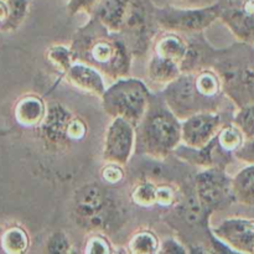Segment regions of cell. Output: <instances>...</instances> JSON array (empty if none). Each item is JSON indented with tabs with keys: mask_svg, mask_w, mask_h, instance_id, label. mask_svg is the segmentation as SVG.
<instances>
[{
	"mask_svg": "<svg viewBox=\"0 0 254 254\" xmlns=\"http://www.w3.org/2000/svg\"><path fill=\"white\" fill-rule=\"evenodd\" d=\"M69 47L76 61L98 69L104 78L117 81L130 76L133 55L123 37L109 31L94 17L72 35Z\"/></svg>",
	"mask_w": 254,
	"mask_h": 254,
	"instance_id": "obj_1",
	"label": "cell"
},
{
	"mask_svg": "<svg viewBox=\"0 0 254 254\" xmlns=\"http://www.w3.org/2000/svg\"><path fill=\"white\" fill-rule=\"evenodd\" d=\"M153 0H101L88 16L121 35L133 57H144L160 31Z\"/></svg>",
	"mask_w": 254,
	"mask_h": 254,
	"instance_id": "obj_2",
	"label": "cell"
},
{
	"mask_svg": "<svg viewBox=\"0 0 254 254\" xmlns=\"http://www.w3.org/2000/svg\"><path fill=\"white\" fill-rule=\"evenodd\" d=\"M181 144V121L171 112L161 93H151L148 109L135 127V154L155 161L173 155Z\"/></svg>",
	"mask_w": 254,
	"mask_h": 254,
	"instance_id": "obj_3",
	"label": "cell"
},
{
	"mask_svg": "<svg viewBox=\"0 0 254 254\" xmlns=\"http://www.w3.org/2000/svg\"><path fill=\"white\" fill-rule=\"evenodd\" d=\"M211 68L217 73L223 93L235 108L254 103V45L237 41L216 49Z\"/></svg>",
	"mask_w": 254,
	"mask_h": 254,
	"instance_id": "obj_4",
	"label": "cell"
},
{
	"mask_svg": "<svg viewBox=\"0 0 254 254\" xmlns=\"http://www.w3.org/2000/svg\"><path fill=\"white\" fill-rule=\"evenodd\" d=\"M150 97L145 82L129 76L114 81L99 99L107 116L123 118L136 127L148 109Z\"/></svg>",
	"mask_w": 254,
	"mask_h": 254,
	"instance_id": "obj_5",
	"label": "cell"
},
{
	"mask_svg": "<svg viewBox=\"0 0 254 254\" xmlns=\"http://www.w3.org/2000/svg\"><path fill=\"white\" fill-rule=\"evenodd\" d=\"M155 19L160 30L183 35L203 32L220 19L217 2L208 6H156Z\"/></svg>",
	"mask_w": 254,
	"mask_h": 254,
	"instance_id": "obj_6",
	"label": "cell"
},
{
	"mask_svg": "<svg viewBox=\"0 0 254 254\" xmlns=\"http://www.w3.org/2000/svg\"><path fill=\"white\" fill-rule=\"evenodd\" d=\"M160 93L171 112L180 121H185L198 112H222L223 109L198 92L195 83V72H183L178 78L164 87Z\"/></svg>",
	"mask_w": 254,
	"mask_h": 254,
	"instance_id": "obj_7",
	"label": "cell"
},
{
	"mask_svg": "<svg viewBox=\"0 0 254 254\" xmlns=\"http://www.w3.org/2000/svg\"><path fill=\"white\" fill-rule=\"evenodd\" d=\"M113 202L106 191L97 184L78 189L73 198V215L81 227L91 232L106 231L113 217Z\"/></svg>",
	"mask_w": 254,
	"mask_h": 254,
	"instance_id": "obj_8",
	"label": "cell"
},
{
	"mask_svg": "<svg viewBox=\"0 0 254 254\" xmlns=\"http://www.w3.org/2000/svg\"><path fill=\"white\" fill-rule=\"evenodd\" d=\"M193 190L203 210L212 216L216 211L232 205L235 201L232 176L223 168L202 169L193 176Z\"/></svg>",
	"mask_w": 254,
	"mask_h": 254,
	"instance_id": "obj_9",
	"label": "cell"
},
{
	"mask_svg": "<svg viewBox=\"0 0 254 254\" xmlns=\"http://www.w3.org/2000/svg\"><path fill=\"white\" fill-rule=\"evenodd\" d=\"M135 154V126L123 118H113L107 127L103 141L104 163L126 166Z\"/></svg>",
	"mask_w": 254,
	"mask_h": 254,
	"instance_id": "obj_10",
	"label": "cell"
},
{
	"mask_svg": "<svg viewBox=\"0 0 254 254\" xmlns=\"http://www.w3.org/2000/svg\"><path fill=\"white\" fill-rule=\"evenodd\" d=\"M231 119L225 118V112H198L181 121V144L193 149L207 145L216 135L223 123Z\"/></svg>",
	"mask_w": 254,
	"mask_h": 254,
	"instance_id": "obj_11",
	"label": "cell"
},
{
	"mask_svg": "<svg viewBox=\"0 0 254 254\" xmlns=\"http://www.w3.org/2000/svg\"><path fill=\"white\" fill-rule=\"evenodd\" d=\"M220 21L237 41L254 45V0H217Z\"/></svg>",
	"mask_w": 254,
	"mask_h": 254,
	"instance_id": "obj_12",
	"label": "cell"
},
{
	"mask_svg": "<svg viewBox=\"0 0 254 254\" xmlns=\"http://www.w3.org/2000/svg\"><path fill=\"white\" fill-rule=\"evenodd\" d=\"M216 238L225 243L235 253H254V220L231 217L211 228Z\"/></svg>",
	"mask_w": 254,
	"mask_h": 254,
	"instance_id": "obj_13",
	"label": "cell"
},
{
	"mask_svg": "<svg viewBox=\"0 0 254 254\" xmlns=\"http://www.w3.org/2000/svg\"><path fill=\"white\" fill-rule=\"evenodd\" d=\"M74 114L59 102L47 104L44 121L37 127V131L46 146L59 148L68 143V126Z\"/></svg>",
	"mask_w": 254,
	"mask_h": 254,
	"instance_id": "obj_14",
	"label": "cell"
},
{
	"mask_svg": "<svg viewBox=\"0 0 254 254\" xmlns=\"http://www.w3.org/2000/svg\"><path fill=\"white\" fill-rule=\"evenodd\" d=\"M176 158L181 159L185 163L191 164L193 166H200L201 169L208 168H223L226 169L227 165L232 163L235 155L223 150L217 143L215 138L210 141L206 146L201 149L189 148V146L180 144L174 151Z\"/></svg>",
	"mask_w": 254,
	"mask_h": 254,
	"instance_id": "obj_15",
	"label": "cell"
},
{
	"mask_svg": "<svg viewBox=\"0 0 254 254\" xmlns=\"http://www.w3.org/2000/svg\"><path fill=\"white\" fill-rule=\"evenodd\" d=\"M64 77L76 89L98 98L103 96L107 88L103 74L81 61H74Z\"/></svg>",
	"mask_w": 254,
	"mask_h": 254,
	"instance_id": "obj_16",
	"label": "cell"
},
{
	"mask_svg": "<svg viewBox=\"0 0 254 254\" xmlns=\"http://www.w3.org/2000/svg\"><path fill=\"white\" fill-rule=\"evenodd\" d=\"M189 41V50L185 60L181 64L183 72H196L211 67L216 47L206 40L203 32L186 35Z\"/></svg>",
	"mask_w": 254,
	"mask_h": 254,
	"instance_id": "obj_17",
	"label": "cell"
},
{
	"mask_svg": "<svg viewBox=\"0 0 254 254\" xmlns=\"http://www.w3.org/2000/svg\"><path fill=\"white\" fill-rule=\"evenodd\" d=\"M188 50L189 41L186 35L160 30L154 37L150 51L151 54L178 62L181 66L188 54Z\"/></svg>",
	"mask_w": 254,
	"mask_h": 254,
	"instance_id": "obj_18",
	"label": "cell"
},
{
	"mask_svg": "<svg viewBox=\"0 0 254 254\" xmlns=\"http://www.w3.org/2000/svg\"><path fill=\"white\" fill-rule=\"evenodd\" d=\"M47 104L42 97L30 93L22 96L16 102L14 108V117L16 123L24 128H37L45 118Z\"/></svg>",
	"mask_w": 254,
	"mask_h": 254,
	"instance_id": "obj_19",
	"label": "cell"
},
{
	"mask_svg": "<svg viewBox=\"0 0 254 254\" xmlns=\"http://www.w3.org/2000/svg\"><path fill=\"white\" fill-rule=\"evenodd\" d=\"M181 73H183V69L178 62L164 59L158 55H150L148 67H146V76L150 83L164 88L170 82L178 78Z\"/></svg>",
	"mask_w": 254,
	"mask_h": 254,
	"instance_id": "obj_20",
	"label": "cell"
},
{
	"mask_svg": "<svg viewBox=\"0 0 254 254\" xmlns=\"http://www.w3.org/2000/svg\"><path fill=\"white\" fill-rule=\"evenodd\" d=\"M232 190L236 202L254 207V164H246L232 176Z\"/></svg>",
	"mask_w": 254,
	"mask_h": 254,
	"instance_id": "obj_21",
	"label": "cell"
},
{
	"mask_svg": "<svg viewBox=\"0 0 254 254\" xmlns=\"http://www.w3.org/2000/svg\"><path fill=\"white\" fill-rule=\"evenodd\" d=\"M2 251L7 254L26 253L30 247V237L21 226H11L6 228L0 238Z\"/></svg>",
	"mask_w": 254,
	"mask_h": 254,
	"instance_id": "obj_22",
	"label": "cell"
},
{
	"mask_svg": "<svg viewBox=\"0 0 254 254\" xmlns=\"http://www.w3.org/2000/svg\"><path fill=\"white\" fill-rule=\"evenodd\" d=\"M160 250V240L150 230H140L130 236L127 252L131 254H156Z\"/></svg>",
	"mask_w": 254,
	"mask_h": 254,
	"instance_id": "obj_23",
	"label": "cell"
},
{
	"mask_svg": "<svg viewBox=\"0 0 254 254\" xmlns=\"http://www.w3.org/2000/svg\"><path fill=\"white\" fill-rule=\"evenodd\" d=\"M7 16L0 25V32H11L19 29L26 19L30 10V0H5Z\"/></svg>",
	"mask_w": 254,
	"mask_h": 254,
	"instance_id": "obj_24",
	"label": "cell"
},
{
	"mask_svg": "<svg viewBox=\"0 0 254 254\" xmlns=\"http://www.w3.org/2000/svg\"><path fill=\"white\" fill-rule=\"evenodd\" d=\"M216 139H217L218 145L223 150L230 154H233V155H235L236 151L242 146V144L246 140L242 131L240 130V128L232 121H227L223 123V126L221 127L217 135H216Z\"/></svg>",
	"mask_w": 254,
	"mask_h": 254,
	"instance_id": "obj_25",
	"label": "cell"
},
{
	"mask_svg": "<svg viewBox=\"0 0 254 254\" xmlns=\"http://www.w3.org/2000/svg\"><path fill=\"white\" fill-rule=\"evenodd\" d=\"M46 60L52 67L57 69L62 76H64L69 67L72 66L74 60L69 45H54L46 50Z\"/></svg>",
	"mask_w": 254,
	"mask_h": 254,
	"instance_id": "obj_26",
	"label": "cell"
},
{
	"mask_svg": "<svg viewBox=\"0 0 254 254\" xmlns=\"http://www.w3.org/2000/svg\"><path fill=\"white\" fill-rule=\"evenodd\" d=\"M156 189H158V184L153 183V181H140L131 190V202L143 208L154 207L156 206Z\"/></svg>",
	"mask_w": 254,
	"mask_h": 254,
	"instance_id": "obj_27",
	"label": "cell"
},
{
	"mask_svg": "<svg viewBox=\"0 0 254 254\" xmlns=\"http://www.w3.org/2000/svg\"><path fill=\"white\" fill-rule=\"evenodd\" d=\"M231 121L240 128L246 139L254 136V103L236 108Z\"/></svg>",
	"mask_w": 254,
	"mask_h": 254,
	"instance_id": "obj_28",
	"label": "cell"
},
{
	"mask_svg": "<svg viewBox=\"0 0 254 254\" xmlns=\"http://www.w3.org/2000/svg\"><path fill=\"white\" fill-rule=\"evenodd\" d=\"M84 253L86 254H109L116 253L111 241L103 232H91L84 242Z\"/></svg>",
	"mask_w": 254,
	"mask_h": 254,
	"instance_id": "obj_29",
	"label": "cell"
},
{
	"mask_svg": "<svg viewBox=\"0 0 254 254\" xmlns=\"http://www.w3.org/2000/svg\"><path fill=\"white\" fill-rule=\"evenodd\" d=\"M72 245L68 236L62 231H56L47 240L45 246V253L50 254H68L72 252Z\"/></svg>",
	"mask_w": 254,
	"mask_h": 254,
	"instance_id": "obj_30",
	"label": "cell"
},
{
	"mask_svg": "<svg viewBox=\"0 0 254 254\" xmlns=\"http://www.w3.org/2000/svg\"><path fill=\"white\" fill-rule=\"evenodd\" d=\"M126 176L123 166L114 163H106L101 169V178L107 185H117L121 183Z\"/></svg>",
	"mask_w": 254,
	"mask_h": 254,
	"instance_id": "obj_31",
	"label": "cell"
},
{
	"mask_svg": "<svg viewBox=\"0 0 254 254\" xmlns=\"http://www.w3.org/2000/svg\"><path fill=\"white\" fill-rule=\"evenodd\" d=\"M99 1L101 0H68L67 1V12L72 16L82 14V12L89 15Z\"/></svg>",
	"mask_w": 254,
	"mask_h": 254,
	"instance_id": "obj_32",
	"label": "cell"
},
{
	"mask_svg": "<svg viewBox=\"0 0 254 254\" xmlns=\"http://www.w3.org/2000/svg\"><path fill=\"white\" fill-rule=\"evenodd\" d=\"M87 131H88V128H87L86 122H84L81 117L74 116L73 118H72V121L69 122L68 131H67L68 140L69 141L82 140V139L87 135Z\"/></svg>",
	"mask_w": 254,
	"mask_h": 254,
	"instance_id": "obj_33",
	"label": "cell"
},
{
	"mask_svg": "<svg viewBox=\"0 0 254 254\" xmlns=\"http://www.w3.org/2000/svg\"><path fill=\"white\" fill-rule=\"evenodd\" d=\"M160 254H188L189 250L178 238L168 237L160 242Z\"/></svg>",
	"mask_w": 254,
	"mask_h": 254,
	"instance_id": "obj_34",
	"label": "cell"
},
{
	"mask_svg": "<svg viewBox=\"0 0 254 254\" xmlns=\"http://www.w3.org/2000/svg\"><path fill=\"white\" fill-rule=\"evenodd\" d=\"M235 158L245 164H254V136L246 139L242 146L235 153Z\"/></svg>",
	"mask_w": 254,
	"mask_h": 254,
	"instance_id": "obj_35",
	"label": "cell"
},
{
	"mask_svg": "<svg viewBox=\"0 0 254 254\" xmlns=\"http://www.w3.org/2000/svg\"><path fill=\"white\" fill-rule=\"evenodd\" d=\"M7 16V5L5 0H0V25L5 21Z\"/></svg>",
	"mask_w": 254,
	"mask_h": 254,
	"instance_id": "obj_36",
	"label": "cell"
},
{
	"mask_svg": "<svg viewBox=\"0 0 254 254\" xmlns=\"http://www.w3.org/2000/svg\"><path fill=\"white\" fill-rule=\"evenodd\" d=\"M179 6H197L201 0H174Z\"/></svg>",
	"mask_w": 254,
	"mask_h": 254,
	"instance_id": "obj_37",
	"label": "cell"
}]
</instances>
